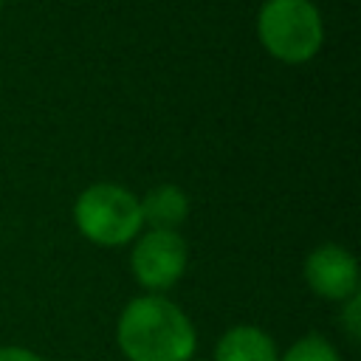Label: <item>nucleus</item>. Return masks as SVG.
Here are the masks:
<instances>
[{
  "label": "nucleus",
  "instance_id": "7ed1b4c3",
  "mask_svg": "<svg viewBox=\"0 0 361 361\" xmlns=\"http://www.w3.org/2000/svg\"><path fill=\"white\" fill-rule=\"evenodd\" d=\"M79 231L96 245H127L141 231L138 197L118 183H93L73 203Z\"/></svg>",
  "mask_w": 361,
  "mask_h": 361
},
{
  "label": "nucleus",
  "instance_id": "423d86ee",
  "mask_svg": "<svg viewBox=\"0 0 361 361\" xmlns=\"http://www.w3.org/2000/svg\"><path fill=\"white\" fill-rule=\"evenodd\" d=\"M214 361H279V350L262 327L234 324L217 338Z\"/></svg>",
  "mask_w": 361,
  "mask_h": 361
},
{
  "label": "nucleus",
  "instance_id": "9b49d317",
  "mask_svg": "<svg viewBox=\"0 0 361 361\" xmlns=\"http://www.w3.org/2000/svg\"><path fill=\"white\" fill-rule=\"evenodd\" d=\"M0 8H3V0H0Z\"/></svg>",
  "mask_w": 361,
  "mask_h": 361
},
{
  "label": "nucleus",
  "instance_id": "f257e3e1",
  "mask_svg": "<svg viewBox=\"0 0 361 361\" xmlns=\"http://www.w3.org/2000/svg\"><path fill=\"white\" fill-rule=\"evenodd\" d=\"M116 344L127 361H192L197 333L189 316L161 293H144L124 305Z\"/></svg>",
  "mask_w": 361,
  "mask_h": 361
},
{
  "label": "nucleus",
  "instance_id": "20e7f679",
  "mask_svg": "<svg viewBox=\"0 0 361 361\" xmlns=\"http://www.w3.org/2000/svg\"><path fill=\"white\" fill-rule=\"evenodd\" d=\"M186 259L189 251L178 231L149 228L144 237L135 240L130 254V268L141 288H147L149 293H161L169 290L183 276Z\"/></svg>",
  "mask_w": 361,
  "mask_h": 361
},
{
  "label": "nucleus",
  "instance_id": "9d476101",
  "mask_svg": "<svg viewBox=\"0 0 361 361\" xmlns=\"http://www.w3.org/2000/svg\"><path fill=\"white\" fill-rule=\"evenodd\" d=\"M0 361H42V358L28 347L8 344V347H0Z\"/></svg>",
  "mask_w": 361,
  "mask_h": 361
},
{
  "label": "nucleus",
  "instance_id": "39448f33",
  "mask_svg": "<svg viewBox=\"0 0 361 361\" xmlns=\"http://www.w3.org/2000/svg\"><path fill=\"white\" fill-rule=\"evenodd\" d=\"M305 282L322 299L347 302L350 296L358 293V262L347 248L336 243H324L307 254Z\"/></svg>",
  "mask_w": 361,
  "mask_h": 361
},
{
  "label": "nucleus",
  "instance_id": "f03ea898",
  "mask_svg": "<svg viewBox=\"0 0 361 361\" xmlns=\"http://www.w3.org/2000/svg\"><path fill=\"white\" fill-rule=\"evenodd\" d=\"M257 34L265 51L282 62H307L324 39L322 14L310 0H265Z\"/></svg>",
  "mask_w": 361,
  "mask_h": 361
},
{
  "label": "nucleus",
  "instance_id": "1a4fd4ad",
  "mask_svg": "<svg viewBox=\"0 0 361 361\" xmlns=\"http://www.w3.org/2000/svg\"><path fill=\"white\" fill-rule=\"evenodd\" d=\"M341 324L350 336V341H358L361 338V296H350L344 302V310H341Z\"/></svg>",
  "mask_w": 361,
  "mask_h": 361
},
{
  "label": "nucleus",
  "instance_id": "6e6552de",
  "mask_svg": "<svg viewBox=\"0 0 361 361\" xmlns=\"http://www.w3.org/2000/svg\"><path fill=\"white\" fill-rule=\"evenodd\" d=\"M279 361H341L338 350L319 333H307L302 338H296L282 355Z\"/></svg>",
  "mask_w": 361,
  "mask_h": 361
},
{
  "label": "nucleus",
  "instance_id": "0eeeda50",
  "mask_svg": "<svg viewBox=\"0 0 361 361\" xmlns=\"http://www.w3.org/2000/svg\"><path fill=\"white\" fill-rule=\"evenodd\" d=\"M141 220L158 231H175V226H180L189 214V197L186 192H180L172 183H161L155 189H149L141 200Z\"/></svg>",
  "mask_w": 361,
  "mask_h": 361
}]
</instances>
